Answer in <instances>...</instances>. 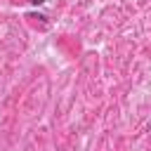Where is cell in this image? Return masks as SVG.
<instances>
[{
  "label": "cell",
  "instance_id": "obj_1",
  "mask_svg": "<svg viewBox=\"0 0 151 151\" xmlns=\"http://www.w3.org/2000/svg\"><path fill=\"white\" fill-rule=\"evenodd\" d=\"M45 0H31V5H42Z\"/></svg>",
  "mask_w": 151,
  "mask_h": 151
}]
</instances>
